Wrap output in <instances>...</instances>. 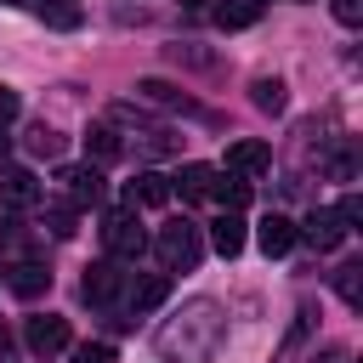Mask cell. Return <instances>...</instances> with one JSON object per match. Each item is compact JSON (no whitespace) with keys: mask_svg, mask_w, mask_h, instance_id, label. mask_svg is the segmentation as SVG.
I'll list each match as a JSON object with an SVG mask.
<instances>
[{"mask_svg":"<svg viewBox=\"0 0 363 363\" xmlns=\"http://www.w3.org/2000/svg\"><path fill=\"white\" fill-rule=\"evenodd\" d=\"M221 340H227V318H216L210 301H199L182 323L159 329V352H164V363H210Z\"/></svg>","mask_w":363,"mask_h":363,"instance_id":"1","label":"cell"},{"mask_svg":"<svg viewBox=\"0 0 363 363\" xmlns=\"http://www.w3.org/2000/svg\"><path fill=\"white\" fill-rule=\"evenodd\" d=\"M153 250H159V267L164 272H193L199 267V255H204V244H199V227L182 216V221H164L159 227V238H153Z\"/></svg>","mask_w":363,"mask_h":363,"instance_id":"2","label":"cell"},{"mask_svg":"<svg viewBox=\"0 0 363 363\" xmlns=\"http://www.w3.org/2000/svg\"><path fill=\"white\" fill-rule=\"evenodd\" d=\"M102 244H108V255H113V261H142L147 233H142V221H136V204H130V210H119V216H108Z\"/></svg>","mask_w":363,"mask_h":363,"instance_id":"3","label":"cell"},{"mask_svg":"<svg viewBox=\"0 0 363 363\" xmlns=\"http://www.w3.org/2000/svg\"><path fill=\"white\" fill-rule=\"evenodd\" d=\"M57 182H62V193H68V204H74V210L102 204V170H96V164H62V170H57Z\"/></svg>","mask_w":363,"mask_h":363,"instance_id":"4","label":"cell"},{"mask_svg":"<svg viewBox=\"0 0 363 363\" xmlns=\"http://www.w3.org/2000/svg\"><path fill=\"white\" fill-rule=\"evenodd\" d=\"M0 204L6 210H34L40 204V176L28 164H6L0 170Z\"/></svg>","mask_w":363,"mask_h":363,"instance_id":"5","label":"cell"},{"mask_svg":"<svg viewBox=\"0 0 363 363\" xmlns=\"http://www.w3.org/2000/svg\"><path fill=\"white\" fill-rule=\"evenodd\" d=\"M23 340H28V352H34V357H57V352L68 346V318H57V312H40V318H28Z\"/></svg>","mask_w":363,"mask_h":363,"instance_id":"6","label":"cell"},{"mask_svg":"<svg viewBox=\"0 0 363 363\" xmlns=\"http://www.w3.org/2000/svg\"><path fill=\"white\" fill-rule=\"evenodd\" d=\"M119 289H125V272H119V261L108 255V261H96V267H85V284H79V295L91 301V306H108V301H119Z\"/></svg>","mask_w":363,"mask_h":363,"instance_id":"7","label":"cell"},{"mask_svg":"<svg viewBox=\"0 0 363 363\" xmlns=\"http://www.w3.org/2000/svg\"><path fill=\"white\" fill-rule=\"evenodd\" d=\"M255 244H261L267 255H289V250L301 244V233H295V221H289V216H278V210H272V216H261Z\"/></svg>","mask_w":363,"mask_h":363,"instance_id":"8","label":"cell"},{"mask_svg":"<svg viewBox=\"0 0 363 363\" xmlns=\"http://www.w3.org/2000/svg\"><path fill=\"white\" fill-rule=\"evenodd\" d=\"M267 164H272V147L255 142V136H244V142L227 147V170H233V176H261Z\"/></svg>","mask_w":363,"mask_h":363,"instance_id":"9","label":"cell"},{"mask_svg":"<svg viewBox=\"0 0 363 363\" xmlns=\"http://www.w3.org/2000/svg\"><path fill=\"white\" fill-rule=\"evenodd\" d=\"M295 233H301L312 250H335V244L346 238V227H340V216H335V210H312V216H306Z\"/></svg>","mask_w":363,"mask_h":363,"instance_id":"10","label":"cell"},{"mask_svg":"<svg viewBox=\"0 0 363 363\" xmlns=\"http://www.w3.org/2000/svg\"><path fill=\"white\" fill-rule=\"evenodd\" d=\"M170 176H159V170H142L136 182H130V193H125V204H147V210H164L170 204Z\"/></svg>","mask_w":363,"mask_h":363,"instance_id":"11","label":"cell"},{"mask_svg":"<svg viewBox=\"0 0 363 363\" xmlns=\"http://www.w3.org/2000/svg\"><path fill=\"white\" fill-rule=\"evenodd\" d=\"M6 284H11V295L34 301V295H45V289H51V272H45L40 261H23V267H11V272H6Z\"/></svg>","mask_w":363,"mask_h":363,"instance_id":"12","label":"cell"},{"mask_svg":"<svg viewBox=\"0 0 363 363\" xmlns=\"http://www.w3.org/2000/svg\"><path fill=\"white\" fill-rule=\"evenodd\" d=\"M210 244H216V255H238V250H244V221H238V210H227V216L210 221Z\"/></svg>","mask_w":363,"mask_h":363,"instance_id":"13","label":"cell"},{"mask_svg":"<svg viewBox=\"0 0 363 363\" xmlns=\"http://www.w3.org/2000/svg\"><path fill=\"white\" fill-rule=\"evenodd\" d=\"M85 153H91L96 164H113V159L125 153V142H119L113 125H91V130H85Z\"/></svg>","mask_w":363,"mask_h":363,"instance_id":"14","label":"cell"},{"mask_svg":"<svg viewBox=\"0 0 363 363\" xmlns=\"http://www.w3.org/2000/svg\"><path fill=\"white\" fill-rule=\"evenodd\" d=\"M216 164H182V176L170 182V187H182V199H210V187H216Z\"/></svg>","mask_w":363,"mask_h":363,"instance_id":"15","label":"cell"},{"mask_svg":"<svg viewBox=\"0 0 363 363\" xmlns=\"http://www.w3.org/2000/svg\"><path fill=\"white\" fill-rule=\"evenodd\" d=\"M164 295H170V278H164V272H147V278L130 284V306H136V312H153Z\"/></svg>","mask_w":363,"mask_h":363,"instance_id":"16","label":"cell"},{"mask_svg":"<svg viewBox=\"0 0 363 363\" xmlns=\"http://www.w3.org/2000/svg\"><path fill=\"white\" fill-rule=\"evenodd\" d=\"M255 17H261V0H221L216 6V23L221 28H250Z\"/></svg>","mask_w":363,"mask_h":363,"instance_id":"17","label":"cell"},{"mask_svg":"<svg viewBox=\"0 0 363 363\" xmlns=\"http://www.w3.org/2000/svg\"><path fill=\"white\" fill-rule=\"evenodd\" d=\"M250 102H255L261 113H284L289 91H284V79H255V85H250Z\"/></svg>","mask_w":363,"mask_h":363,"instance_id":"18","label":"cell"},{"mask_svg":"<svg viewBox=\"0 0 363 363\" xmlns=\"http://www.w3.org/2000/svg\"><path fill=\"white\" fill-rule=\"evenodd\" d=\"M210 199H221L227 210H244V204H250V182L227 170V176H216V187H210Z\"/></svg>","mask_w":363,"mask_h":363,"instance_id":"19","label":"cell"},{"mask_svg":"<svg viewBox=\"0 0 363 363\" xmlns=\"http://www.w3.org/2000/svg\"><path fill=\"white\" fill-rule=\"evenodd\" d=\"M335 289H340L346 306H363V261H346V267L335 272Z\"/></svg>","mask_w":363,"mask_h":363,"instance_id":"20","label":"cell"},{"mask_svg":"<svg viewBox=\"0 0 363 363\" xmlns=\"http://www.w3.org/2000/svg\"><path fill=\"white\" fill-rule=\"evenodd\" d=\"M74 221H79L74 204H45V227H51L57 238H74Z\"/></svg>","mask_w":363,"mask_h":363,"instance_id":"21","label":"cell"},{"mask_svg":"<svg viewBox=\"0 0 363 363\" xmlns=\"http://www.w3.org/2000/svg\"><path fill=\"white\" fill-rule=\"evenodd\" d=\"M28 153H45V159H57V153H62V136H57L51 125H34V130H28Z\"/></svg>","mask_w":363,"mask_h":363,"instance_id":"22","label":"cell"},{"mask_svg":"<svg viewBox=\"0 0 363 363\" xmlns=\"http://www.w3.org/2000/svg\"><path fill=\"white\" fill-rule=\"evenodd\" d=\"M136 91H142V96H147V102H182V108H187V96H182V91H176V85H164V79H142V85H136Z\"/></svg>","mask_w":363,"mask_h":363,"instance_id":"23","label":"cell"},{"mask_svg":"<svg viewBox=\"0 0 363 363\" xmlns=\"http://www.w3.org/2000/svg\"><path fill=\"white\" fill-rule=\"evenodd\" d=\"M68 363H113V346L108 340H85V346H74Z\"/></svg>","mask_w":363,"mask_h":363,"instance_id":"24","label":"cell"},{"mask_svg":"<svg viewBox=\"0 0 363 363\" xmlns=\"http://www.w3.org/2000/svg\"><path fill=\"white\" fill-rule=\"evenodd\" d=\"M335 216H340V227H346V233H352V227H357V221H363V199H357V193H346V199H340V204H335Z\"/></svg>","mask_w":363,"mask_h":363,"instance_id":"25","label":"cell"},{"mask_svg":"<svg viewBox=\"0 0 363 363\" xmlns=\"http://www.w3.org/2000/svg\"><path fill=\"white\" fill-rule=\"evenodd\" d=\"M329 11H335V23H346V28L363 23V0H329Z\"/></svg>","mask_w":363,"mask_h":363,"instance_id":"26","label":"cell"},{"mask_svg":"<svg viewBox=\"0 0 363 363\" xmlns=\"http://www.w3.org/2000/svg\"><path fill=\"white\" fill-rule=\"evenodd\" d=\"M45 23L51 28H79V6H45Z\"/></svg>","mask_w":363,"mask_h":363,"instance_id":"27","label":"cell"},{"mask_svg":"<svg viewBox=\"0 0 363 363\" xmlns=\"http://www.w3.org/2000/svg\"><path fill=\"white\" fill-rule=\"evenodd\" d=\"M17 108H23V102H17V91H6V85H0V125H11V119H17Z\"/></svg>","mask_w":363,"mask_h":363,"instance_id":"28","label":"cell"},{"mask_svg":"<svg viewBox=\"0 0 363 363\" xmlns=\"http://www.w3.org/2000/svg\"><path fill=\"white\" fill-rule=\"evenodd\" d=\"M6 357H11V329L0 323V363H6Z\"/></svg>","mask_w":363,"mask_h":363,"instance_id":"29","label":"cell"},{"mask_svg":"<svg viewBox=\"0 0 363 363\" xmlns=\"http://www.w3.org/2000/svg\"><path fill=\"white\" fill-rule=\"evenodd\" d=\"M182 6H210V0H182Z\"/></svg>","mask_w":363,"mask_h":363,"instance_id":"30","label":"cell"},{"mask_svg":"<svg viewBox=\"0 0 363 363\" xmlns=\"http://www.w3.org/2000/svg\"><path fill=\"white\" fill-rule=\"evenodd\" d=\"M0 6H28V0H0Z\"/></svg>","mask_w":363,"mask_h":363,"instance_id":"31","label":"cell"}]
</instances>
